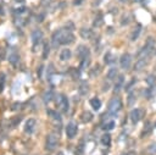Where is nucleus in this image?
<instances>
[{
    "mask_svg": "<svg viewBox=\"0 0 156 155\" xmlns=\"http://www.w3.org/2000/svg\"><path fill=\"white\" fill-rule=\"evenodd\" d=\"M36 127H37L36 119H28L26 122H24L23 131H24V133H27V134H33L34 131H36Z\"/></svg>",
    "mask_w": 156,
    "mask_h": 155,
    "instance_id": "obj_7",
    "label": "nucleus"
},
{
    "mask_svg": "<svg viewBox=\"0 0 156 155\" xmlns=\"http://www.w3.org/2000/svg\"><path fill=\"white\" fill-rule=\"evenodd\" d=\"M79 34L83 39H92L94 37V32L90 28H82L79 31Z\"/></svg>",
    "mask_w": 156,
    "mask_h": 155,
    "instance_id": "obj_14",
    "label": "nucleus"
},
{
    "mask_svg": "<svg viewBox=\"0 0 156 155\" xmlns=\"http://www.w3.org/2000/svg\"><path fill=\"white\" fill-rule=\"evenodd\" d=\"M71 56H72V53L70 49H62L61 53H60V60L61 61H67L71 59Z\"/></svg>",
    "mask_w": 156,
    "mask_h": 155,
    "instance_id": "obj_22",
    "label": "nucleus"
},
{
    "mask_svg": "<svg viewBox=\"0 0 156 155\" xmlns=\"http://www.w3.org/2000/svg\"><path fill=\"white\" fill-rule=\"evenodd\" d=\"M57 143H59L57 136L54 133H49L45 138V150H48V151L55 150V148L57 146Z\"/></svg>",
    "mask_w": 156,
    "mask_h": 155,
    "instance_id": "obj_5",
    "label": "nucleus"
},
{
    "mask_svg": "<svg viewBox=\"0 0 156 155\" xmlns=\"http://www.w3.org/2000/svg\"><path fill=\"white\" fill-rule=\"evenodd\" d=\"M115 127V121L110 120V121H106L105 124L103 125V129L104 131H111V129H113Z\"/></svg>",
    "mask_w": 156,
    "mask_h": 155,
    "instance_id": "obj_32",
    "label": "nucleus"
},
{
    "mask_svg": "<svg viewBox=\"0 0 156 155\" xmlns=\"http://www.w3.org/2000/svg\"><path fill=\"white\" fill-rule=\"evenodd\" d=\"M155 53H156V49H155Z\"/></svg>",
    "mask_w": 156,
    "mask_h": 155,
    "instance_id": "obj_51",
    "label": "nucleus"
},
{
    "mask_svg": "<svg viewBox=\"0 0 156 155\" xmlns=\"http://www.w3.org/2000/svg\"><path fill=\"white\" fill-rule=\"evenodd\" d=\"M134 1H137V3H142L143 0H134Z\"/></svg>",
    "mask_w": 156,
    "mask_h": 155,
    "instance_id": "obj_49",
    "label": "nucleus"
},
{
    "mask_svg": "<svg viewBox=\"0 0 156 155\" xmlns=\"http://www.w3.org/2000/svg\"><path fill=\"white\" fill-rule=\"evenodd\" d=\"M55 96H56V95L54 94V91H53V89H49V91L44 92V94H43V101H44V104L51 103Z\"/></svg>",
    "mask_w": 156,
    "mask_h": 155,
    "instance_id": "obj_15",
    "label": "nucleus"
},
{
    "mask_svg": "<svg viewBox=\"0 0 156 155\" xmlns=\"http://www.w3.org/2000/svg\"><path fill=\"white\" fill-rule=\"evenodd\" d=\"M130 64H132V56H130V54H128V53H125L120 59V66L123 70H127L130 67Z\"/></svg>",
    "mask_w": 156,
    "mask_h": 155,
    "instance_id": "obj_11",
    "label": "nucleus"
},
{
    "mask_svg": "<svg viewBox=\"0 0 156 155\" xmlns=\"http://www.w3.org/2000/svg\"><path fill=\"white\" fill-rule=\"evenodd\" d=\"M144 116V110L143 109H133L129 114V117H130V121L133 122V124H138L139 121L142 120V117Z\"/></svg>",
    "mask_w": 156,
    "mask_h": 155,
    "instance_id": "obj_8",
    "label": "nucleus"
},
{
    "mask_svg": "<svg viewBox=\"0 0 156 155\" xmlns=\"http://www.w3.org/2000/svg\"><path fill=\"white\" fill-rule=\"evenodd\" d=\"M5 83H6V75L4 72H0V94L4 92Z\"/></svg>",
    "mask_w": 156,
    "mask_h": 155,
    "instance_id": "obj_30",
    "label": "nucleus"
},
{
    "mask_svg": "<svg viewBox=\"0 0 156 155\" xmlns=\"http://www.w3.org/2000/svg\"><path fill=\"white\" fill-rule=\"evenodd\" d=\"M121 1H122V3H127V1H128V0H121Z\"/></svg>",
    "mask_w": 156,
    "mask_h": 155,
    "instance_id": "obj_50",
    "label": "nucleus"
},
{
    "mask_svg": "<svg viewBox=\"0 0 156 155\" xmlns=\"http://www.w3.org/2000/svg\"><path fill=\"white\" fill-rule=\"evenodd\" d=\"M44 17H45V14L43 12V14H39L38 16H37V21L38 22H43L44 21Z\"/></svg>",
    "mask_w": 156,
    "mask_h": 155,
    "instance_id": "obj_42",
    "label": "nucleus"
},
{
    "mask_svg": "<svg viewBox=\"0 0 156 155\" xmlns=\"http://www.w3.org/2000/svg\"><path fill=\"white\" fill-rule=\"evenodd\" d=\"M46 114L49 116H50L55 122H59V124H61V115L57 111H55V110H50V109H48L46 110Z\"/></svg>",
    "mask_w": 156,
    "mask_h": 155,
    "instance_id": "obj_20",
    "label": "nucleus"
},
{
    "mask_svg": "<svg viewBox=\"0 0 156 155\" xmlns=\"http://www.w3.org/2000/svg\"><path fill=\"white\" fill-rule=\"evenodd\" d=\"M46 79L50 82V81L53 79V75L55 73V69H54V65L53 64H49L48 65V67H46Z\"/></svg>",
    "mask_w": 156,
    "mask_h": 155,
    "instance_id": "obj_26",
    "label": "nucleus"
},
{
    "mask_svg": "<svg viewBox=\"0 0 156 155\" xmlns=\"http://www.w3.org/2000/svg\"><path fill=\"white\" fill-rule=\"evenodd\" d=\"M31 39H32V44H33V48H37L40 43L43 42V32L39 28L34 29L31 34Z\"/></svg>",
    "mask_w": 156,
    "mask_h": 155,
    "instance_id": "obj_6",
    "label": "nucleus"
},
{
    "mask_svg": "<svg viewBox=\"0 0 156 155\" xmlns=\"http://www.w3.org/2000/svg\"><path fill=\"white\" fill-rule=\"evenodd\" d=\"M135 100H137V95H135V93H134V92L129 93V95H128V105H129V106H132Z\"/></svg>",
    "mask_w": 156,
    "mask_h": 155,
    "instance_id": "obj_35",
    "label": "nucleus"
},
{
    "mask_svg": "<svg viewBox=\"0 0 156 155\" xmlns=\"http://www.w3.org/2000/svg\"><path fill=\"white\" fill-rule=\"evenodd\" d=\"M26 11H27V7H24V6L19 7V9H15V14H17V15H22V14H24Z\"/></svg>",
    "mask_w": 156,
    "mask_h": 155,
    "instance_id": "obj_39",
    "label": "nucleus"
},
{
    "mask_svg": "<svg viewBox=\"0 0 156 155\" xmlns=\"http://www.w3.org/2000/svg\"><path fill=\"white\" fill-rule=\"evenodd\" d=\"M140 32H142V24H137V27L133 29L132 34H130V40H132V42L137 40L138 37H139V34H140Z\"/></svg>",
    "mask_w": 156,
    "mask_h": 155,
    "instance_id": "obj_24",
    "label": "nucleus"
},
{
    "mask_svg": "<svg viewBox=\"0 0 156 155\" xmlns=\"http://www.w3.org/2000/svg\"><path fill=\"white\" fill-rule=\"evenodd\" d=\"M7 60L12 65V66H17L19 62H20V55L17 53L15 48H11L10 51H9V56H7Z\"/></svg>",
    "mask_w": 156,
    "mask_h": 155,
    "instance_id": "obj_10",
    "label": "nucleus"
},
{
    "mask_svg": "<svg viewBox=\"0 0 156 155\" xmlns=\"http://www.w3.org/2000/svg\"><path fill=\"white\" fill-rule=\"evenodd\" d=\"M115 60H116V58H115V55H113L112 53H110V51H108V53H106V54L104 55V61H105L106 65H111V64H113Z\"/></svg>",
    "mask_w": 156,
    "mask_h": 155,
    "instance_id": "obj_25",
    "label": "nucleus"
},
{
    "mask_svg": "<svg viewBox=\"0 0 156 155\" xmlns=\"http://www.w3.org/2000/svg\"><path fill=\"white\" fill-rule=\"evenodd\" d=\"M122 109V100L121 98L118 96H115L109 101L108 104V112L110 115H115V114H117L120 110Z\"/></svg>",
    "mask_w": 156,
    "mask_h": 155,
    "instance_id": "obj_4",
    "label": "nucleus"
},
{
    "mask_svg": "<svg viewBox=\"0 0 156 155\" xmlns=\"http://www.w3.org/2000/svg\"><path fill=\"white\" fill-rule=\"evenodd\" d=\"M5 15V11H4V7L0 6V16H4Z\"/></svg>",
    "mask_w": 156,
    "mask_h": 155,
    "instance_id": "obj_45",
    "label": "nucleus"
},
{
    "mask_svg": "<svg viewBox=\"0 0 156 155\" xmlns=\"http://www.w3.org/2000/svg\"><path fill=\"white\" fill-rule=\"evenodd\" d=\"M89 65H90V56H88V58H84V59L80 60L79 69H80V70H84V69H87V67L89 66Z\"/></svg>",
    "mask_w": 156,
    "mask_h": 155,
    "instance_id": "obj_33",
    "label": "nucleus"
},
{
    "mask_svg": "<svg viewBox=\"0 0 156 155\" xmlns=\"http://www.w3.org/2000/svg\"><path fill=\"white\" fill-rule=\"evenodd\" d=\"M73 42H75V36L66 28L57 29L51 36V44L54 48H57L59 45H70Z\"/></svg>",
    "mask_w": 156,
    "mask_h": 155,
    "instance_id": "obj_1",
    "label": "nucleus"
},
{
    "mask_svg": "<svg viewBox=\"0 0 156 155\" xmlns=\"http://www.w3.org/2000/svg\"><path fill=\"white\" fill-rule=\"evenodd\" d=\"M76 55L78 59H84V58H88V56L90 55V50L89 48L85 46V45H78L77 49H76Z\"/></svg>",
    "mask_w": 156,
    "mask_h": 155,
    "instance_id": "obj_12",
    "label": "nucleus"
},
{
    "mask_svg": "<svg viewBox=\"0 0 156 155\" xmlns=\"http://www.w3.org/2000/svg\"><path fill=\"white\" fill-rule=\"evenodd\" d=\"M43 70H44L43 65H40V66L38 67V70H37V75H38V78L39 79H42V77H43Z\"/></svg>",
    "mask_w": 156,
    "mask_h": 155,
    "instance_id": "obj_38",
    "label": "nucleus"
},
{
    "mask_svg": "<svg viewBox=\"0 0 156 155\" xmlns=\"http://www.w3.org/2000/svg\"><path fill=\"white\" fill-rule=\"evenodd\" d=\"M117 69L116 67H111L109 71H108V79L109 81H113L117 78Z\"/></svg>",
    "mask_w": 156,
    "mask_h": 155,
    "instance_id": "obj_28",
    "label": "nucleus"
},
{
    "mask_svg": "<svg viewBox=\"0 0 156 155\" xmlns=\"http://www.w3.org/2000/svg\"><path fill=\"white\" fill-rule=\"evenodd\" d=\"M100 3H101V0H94V1H93V6H99Z\"/></svg>",
    "mask_w": 156,
    "mask_h": 155,
    "instance_id": "obj_43",
    "label": "nucleus"
},
{
    "mask_svg": "<svg viewBox=\"0 0 156 155\" xmlns=\"http://www.w3.org/2000/svg\"><path fill=\"white\" fill-rule=\"evenodd\" d=\"M103 23H104V16L101 12H98V15L94 17V21H93V27L99 28L103 26Z\"/></svg>",
    "mask_w": 156,
    "mask_h": 155,
    "instance_id": "obj_16",
    "label": "nucleus"
},
{
    "mask_svg": "<svg viewBox=\"0 0 156 155\" xmlns=\"http://www.w3.org/2000/svg\"><path fill=\"white\" fill-rule=\"evenodd\" d=\"M65 131H66V136H67L68 139H73V138L77 136L78 127H77V125L75 124V122H70V124H67Z\"/></svg>",
    "mask_w": 156,
    "mask_h": 155,
    "instance_id": "obj_9",
    "label": "nucleus"
},
{
    "mask_svg": "<svg viewBox=\"0 0 156 155\" xmlns=\"http://www.w3.org/2000/svg\"><path fill=\"white\" fill-rule=\"evenodd\" d=\"M22 106H23V104H22V103H15V104H12L11 110L17 111V110H21V109H22Z\"/></svg>",
    "mask_w": 156,
    "mask_h": 155,
    "instance_id": "obj_37",
    "label": "nucleus"
},
{
    "mask_svg": "<svg viewBox=\"0 0 156 155\" xmlns=\"http://www.w3.org/2000/svg\"><path fill=\"white\" fill-rule=\"evenodd\" d=\"M89 104H90V106L93 108V110H95V111H99L100 110V108H101V100L99 99V98H92L90 99V101H89Z\"/></svg>",
    "mask_w": 156,
    "mask_h": 155,
    "instance_id": "obj_18",
    "label": "nucleus"
},
{
    "mask_svg": "<svg viewBox=\"0 0 156 155\" xmlns=\"http://www.w3.org/2000/svg\"><path fill=\"white\" fill-rule=\"evenodd\" d=\"M78 92L80 95H87L89 93V84L87 82H82L78 87Z\"/></svg>",
    "mask_w": 156,
    "mask_h": 155,
    "instance_id": "obj_23",
    "label": "nucleus"
},
{
    "mask_svg": "<svg viewBox=\"0 0 156 155\" xmlns=\"http://www.w3.org/2000/svg\"><path fill=\"white\" fill-rule=\"evenodd\" d=\"M100 71H101L100 65H98V64H96L95 66H94L92 70H90V73H89V75H90V77H92V78H94V77H96L98 75H99Z\"/></svg>",
    "mask_w": 156,
    "mask_h": 155,
    "instance_id": "obj_31",
    "label": "nucleus"
},
{
    "mask_svg": "<svg viewBox=\"0 0 156 155\" xmlns=\"http://www.w3.org/2000/svg\"><path fill=\"white\" fill-rule=\"evenodd\" d=\"M147 151H149L151 155H155V154H156V145H155V144L150 145L149 148H147Z\"/></svg>",
    "mask_w": 156,
    "mask_h": 155,
    "instance_id": "obj_40",
    "label": "nucleus"
},
{
    "mask_svg": "<svg viewBox=\"0 0 156 155\" xmlns=\"http://www.w3.org/2000/svg\"><path fill=\"white\" fill-rule=\"evenodd\" d=\"M123 84H125V76H123V75H118L117 78L115 79V86H113L115 93H118L121 89L123 88Z\"/></svg>",
    "mask_w": 156,
    "mask_h": 155,
    "instance_id": "obj_13",
    "label": "nucleus"
},
{
    "mask_svg": "<svg viewBox=\"0 0 156 155\" xmlns=\"http://www.w3.org/2000/svg\"><path fill=\"white\" fill-rule=\"evenodd\" d=\"M146 64H147V59L143 58V59H138L135 61V65H134V70L135 71H140L143 70L145 66H146Z\"/></svg>",
    "mask_w": 156,
    "mask_h": 155,
    "instance_id": "obj_21",
    "label": "nucleus"
},
{
    "mask_svg": "<svg viewBox=\"0 0 156 155\" xmlns=\"http://www.w3.org/2000/svg\"><path fill=\"white\" fill-rule=\"evenodd\" d=\"M55 101H56V106L59 108L61 112L67 114L70 111V101H68V98L65 94H57L55 96Z\"/></svg>",
    "mask_w": 156,
    "mask_h": 155,
    "instance_id": "obj_3",
    "label": "nucleus"
},
{
    "mask_svg": "<svg viewBox=\"0 0 156 155\" xmlns=\"http://www.w3.org/2000/svg\"><path fill=\"white\" fill-rule=\"evenodd\" d=\"M75 153H76V155H84V144H83V142H80L77 145Z\"/></svg>",
    "mask_w": 156,
    "mask_h": 155,
    "instance_id": "obj_34",
    "label": "nucleus"
},
{
    "mask_svg": "<svg viewBox=\"0 0 156 155\" xmlns=\"http://www.w3.org/2000/svg\"><path fill=\"white\" fill-rule=\"evenodd\" d=\"M145 128H144V131L142 132V137H144V136H147L150 132H151V125H150V122H146V126H144Z\"/></svg>",
    "mask_w": 156,
    "mask_h": 155,
    "instance_id": "obj_36",
    "label": "nucleus"
},
{
    "mask_svg": "<svg viewBox=\"0 0 156 155\" xmlns=\"http://www.w3.org/2000/svg\"><path fill=\"white\" fill-rule=\"evenodd\" d=\"M154 50H155V40H154V38L149 37V38L146 39V42H145L144 46L142 48V50L139 51L138 59H143V58L147 59V58H149V56L152 54Z\"/></svg>",
    "mask_w": 156,
    "mask_h": 155,
    "instance_id": "obj_2",
    "label": "nucleus"
},
{
    "mask_svg": "<svg viewBox=\"0 0 156 155\" xmlns=\"http://www.w3.org/2000/svg\"><path fill=\"white\" fill-rule=\"evenodd\" d=\"M93 114L90 112V111H83L82 112V115H80V121L82 122H84V124H89V122H92L93 121Z\"/></svg>",
    "mask_w": 156,
    "mask_h": 155,
    "instance_id": "obj_17",
    "label": "nucleus"
},
{
    "mask_svg": "<svg viewBox=\"0 0 156 155\" xmlns=\"http://www.w3.org/2000/svg\"><path fill=\"white\" fill-rule=\"evenodd\" d=\"M122 155H135L134 151H129V153H126V154H122Z\"/></svg>",
    "mask_w": 156,
    "mask_h": 155,
    "instance_id": "obj_46",
    "label": "nucleus"
},
{
    "mask_svg": "<svg viewBox=\"0 0 156 155\" xmlns=\"http://www.w3.org/2000/svg\"><path fill=\"white\" fill-rule=\"evenodd\" d=\"M101 144L104 146H106V148H109L111 145V136L109 133H105L101 136Z\"/></svg>",
    "mask_w": 156,
    "mask_h": 155,
    "instance_id": "obj_27",
    "label": "nucleus"
},
{
    "mask_svg": "<svg viewBox=\"0 0 156 155\" xmlns=\"http://www.w3.org/2000/svg\"><path fill=\"white\" fill-rule=\"evenodd\" d=\"M82 3H83V0H75V1H73V4H75V5H79Z\"/></svg>",
    "mask_w": 156,
    "mask_h": 155,
    "instance_id": "obj_44",
    "label": "nucleus"
},
{
    "mask_svg": "<svg viewBox=\"0 0 156 155\" xmlns=\"http://www.w3.org/2000/svg\"><path fill=\"white\" fill-rule=\"evenodd\" d=\"M56 155H65V154H63V153H62V151H59V153H57V154H56Z\"/></svg>",
    "mask_w": 156,
    "mask_h": 155,
    "instance_id": "obj_48",
    "label": "nucleus"
},
{
    "mask_svg": "<svg viewBox=\"0 0 156 155\" xmlns=\"http://www.w3.org/2000/svg\"><path fill=\"white\" fill-rule=\"evenodd\" d=\"M22 116L21 115H17V116H14L10 121H9V125H10V128H16V127H19V125L21 124V121H22Z\"/></svg>",
    "mask_w": 156,
    "mask_h": 155,
    "instance_id": "obj_19",
    "label": "nucleus"
},
{
    "mask_svg": "<svg viewBox=\"0 0 156 155\" xmlns=\"http://www.w3.org/2000/svg\"><path fill=\"white\" fill-rule=\"evenodd\" d=\"M16 3H21V4H23L24 3V0H15Z\"/></svg>",
    "mask_w": 156,
    "mask_h": 155,
    "instance_id": "obj_47",
    "label": "nucleus"
},
{
    "mask_svg": "<svg viewBox=\"0 0 156 155\" xmlns=\"http://www.w3.org/2000/svg\"><path fill=\"white\" fill-rule=\"evenodd\" d=\"M49 54H50V44L49 43H44L43 45V54H42V59L43 60H46Z\"/></svg>",
    "mask_w": 156,
    "mask_h": 155,
    "instance_id": "obj_29",
    "label": "nucleus"
},
{
    "mask_svg": "<svg viewBox=\"0 0 156 155\" xmlns=\"http://www.w3.org/2000/svg\"><path fill=\"white\" fill-rule=\"evenodd\" d=\"M6 58V51L4 48H0V61H3Z\"/></svg>",
    "mask_w": 156,
    "mask_h": 155,
    "instance_id": "obj_41",
    "label": "nucleus"
}]
</instances>
